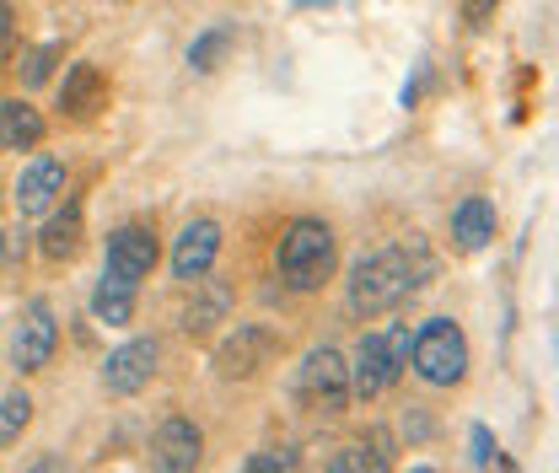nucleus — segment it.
Wrapping results in <instances>:
<instances>
[{
  "label": "nucleus",
  "mask_w": 559,
  "mask_h": 473,
  "mask_svg": "<svg viewBox=\"0 0 559 473\" xmlns=\"http://www.w3.org/2000/svg\"><path fill=\"white\" fill-rule=\"evenodd\" d=\"M226 318H231V285H221V280L200 274V280H194V301L183 307V334L210 339Z\"/></svg>",
  "instance_id": "obj_14"
},
{
  "label": "nucleus",
  "mask_w": 559,
  "mask_h": 473,
  "mask_svg": "<svg viewBox=\"0 0 559 473\" xmlns=\"http://www.w3.org/2000/svg\"><path fill=\"white\" fill-rule=\"evenodd\" d=\"M463 11H468V22H485L489 11H495V0H463Z\"/></svg>",
  "instance_id": "obj_27"
},
{
  "label": "nucleus",
  "mask_w": 559,
  "mask_h": 473,
  "mask_svg": "<svg viewBox=\"0 0 559 473\" xmlns=\"http://www.w3.org/2000/svg\"><path fill=\"white\" fill-rule=\"evenodd\" d=\"M231 44H237V27H231V22H215V27H205V33L189 44V70H194V75H215V70L226 66Z\"/></svg>",
  "instance_id": "obj_19"
},
{
  "label": "nucleus",
  "mask_w": 559,
  "mask_h": 473,
  "mask_svg": "<svg viewBox=\"0 0 559 473\" xmlns=\"http://www.w3.org/2000/svg\"><path fill=\"white\" fill-rule=\"evenodd\" d=\"M404 366H409V323H393L388 334H366L349 360V399L360 404L382 399L388 388H399Z\"/></svg>",
  "instance_id": "obj_4"
},
{
  "label": "nucleus",
  "mask_w": 559,
  "mask_h": 473,
  "mask_svg": "<svg viewBox=\"0 0 559 473\" xmlns=\"http://www.w3.org/2000/svg\"><path fill=\"white\" fill-rule=\"evenodd\" d=\"M81 237H86V210L70 200L66 210H55L49 226L38 232V253H44L49 264H70V259L81 253Z\"/></svg>",
  "instance_id": "obj_16"
},
{
  "label": "nucleus",
  "mask_w": 559,
  "mask_h": 473,
  "mask_svg": "<svg viewBox=\"0 0 559 473\" xmlns=\"http://www.w3.org/2000/svg\"><path fill=\"white\" fill-rule=\"evenodd\" d=\"M404 430H409V441H430V430H436V425H430V419H425V414H409V419H404Z\"/></svg>",
  "instance_id": "obj_25"
},
{
  "label": "nucleus",
  "mask_w": 559,
  "mask_h": 473,
  "mask_svg": "<svg viewBox=\"0 0 559 473\" xmlns=\"http://www.w3.org/2000/svg\"><path fill=\"white\" fill-rule=\"evenodd\" d=\"M468 463H474V469H495V463H500V469H511V458H500V447H495L489 425H474V430H468Z\"/></svg>",
  "instance_id": "obj_22"
},
{
  "label": "nucleus",
  "mask_w": 559,
  "mask_h": 473,
  "mask_svg": "<svg viewBox=\"0 0 559 473\" xmlns=\"http://www.w3.org/2000/svg\"><path fill=\"white\" fill-rule=\"evenodd\" d=\"M495 232H500V215H495V204L485 194H468V200L452 210V243L463 253H485L489 243H495Z\"/></svg>",
  "instance_id": "obj_15"
},
{
  "label": "nucleus",
  "mask_w": 559,
  "mask_h": 473,
  "mask_svg": "<svg viewBox=\"0 0 559 473\" xmlns=\"http://www.w3.org/2000/svg\"><path fill=\"white\" fill-rule=\"evenodd\" d=\"M430 274H436V264H430L419 237L399 243V248H377V253L355 259V270H349V312L355 318H382V312L404 307Z\"/></svg>",
  "instance_id": "obj_1"
},
{
  "label": "nucleus",
  "mask_w": 559,
  "mask_h": 473,
  "mask_svg": "<svg viewBox=\"0 0 559 473\" xmlns=\"http://www.w3.org/2000/svg\"><path fill=\"white\" fill-rule=\"evenodd\" d=\"M27 425H33V399H27V393H5V399H0V436L11 441V436H22Z\"/></svg>",
  "instance_id": "obj_21"
},
{
  "label": "nucleus",
  "mask_w": 559,
  "mask_h": 473,
  "mask_svg": "<svg viewBox=\"0 0 559 473\" xmlns=\"http://www.w3.org/2000/svg\"><path fill=\"white\" fill-rule=\"evenodd\" d=\"M242 469L248 473H290V469H301V458L296 452H253V458H242Z\"/></svg>",
  "instance_id": "obj_24"
},
{
  "label": "nucleus",
  "mask_w": 559,
  "mask_h": 473,
  "mask_svg": "<svg viewBox=\"0 0 559 473\" xmlns=\"http://www.w3.org/2000/svg\"><path fill=\"white\" fill-rule=\"evenodd\" d=\"M215 259H221V221H189L183 232H178V243H173V280H183V285H194L200 274L215 270Z\"/></svg>",
  "instance_id": "obj_12"
},
{
  "label": "nucleus",
  "mask_w": 559,
  "mask_h": 473,
  "mask_svg": "<svg viewBox=\"0 0 559 473\" xmlns=\"http://www.w3.org/2000/svg\"><path fill=\"white\" fill-rule=\"evenodd\" d=\"M296 404L307 414H323V419H334V414L349 409V360L334 344H318V350L301 355V366H296Z\"/></svg>",
  "instance_id": "obj_5"
},
{
  "label": "nucleus",
  "mask_w": 559,
  "mask_h": 473,
  "mask_svg": "<svg viewBox=\"0 0 559 473\" xmlns=\"http://www.w3.org/2000/svg\"><path fill=\"white\" fill-rule=\"evenodd\" d=\"M156 259H162L156 232H151V226H140V221H130V226H119V232L108 237L103 274H114V280H124V285H140V280H151Z\"/></svg>",
  "instance_id": "obj_10"
},
{
  "label": "nucleus",
  "mask_w": 559,
  "mask_h": 473,
  "mask_svg": "<svg viewBox=\"0 0 559 473\" xmlns=\"http://www.w3.org/2000/svg\"><path fill=\"white\" fill-rule=\"evenodd\" d=\"M205 463V430L189 414H167L151 436V469L162 473H189Z\"/></svg>",
  "instance_id": "obj_9"
},
{
  "label": "nucleus",
  "mask_w": 559,
  "mask_h": 473,
  "mask_svg": "<svg viewBox=\"0 0 559 473\" xmlns=\"http://www.w3.org/2000/svg\"><path fill=\"white\" fill-rule=\"evenodd\" d=\"M0 264H5V232H0Z\"/></svg>",
  "instance_id": "obj_29"
},
{
  "label": "nucleus",
  "mask_w": 559,
  "mask_h": 473,
  "mask_svg": "<svg viewBox=\"0 0 559 473\" xmlns=\"http://www.w3.org/2000/svg\"><path fill=\"white\" fill-rule=\"evenodd\" d=\"M11 33H16V5L0 0V44H11Z\"/></svg>",
  "instance_id": "obj_26"
},
{
  "label": "nucleus",
  "mask_w": 559,
  "mask_h": 473,
  "mask_svg": "<svg viewBox=\"0 0 559 473\" xmlns=\"http://www.w3.org/2000/svg\"><path fill=\"white\" fill-rule=\"evenodd\" d=\"M156 360H162V344H156V339H124V344L108 350V360H103V388H108L114 399H135V393L151 388Z\"/></svg>",
  "instance_id": "obj_8"
},
{
  "label": "nucleus",
  "mask_w": 559,
  "mask_h": 473,
  "mask_svg": "<svg viewBox=\"0 0 559 473\" xmlns=\"http://www.w3.org/2000/svg\"><path fill=\"white\" fill-rule=\"evenodd\" d=\"M409 366H415V377L425 388H457L474 366L468 334L452 318H425L409 334Z\"/></svg>",
  "instance_id": "obj_3"
},
{
  "label": "nucleus",
  "mask_w": 559,
  "mask_h": 473,
  "mask_svg": "<svg viewBox=\"0 0 559 473\" xmlns=\"http://www.w3.org/2000/svg\"><path fill=\"white\" fill-rule=\"evenodd\" d=\"M329 5H340V0H296V11H329Z\"/></svg>",
  "instance_id": "obj_28"
},
{
  "label": "nucleus",
  "mask_w": 559,
  "mask_h": 473,
  "mask_svg": "<svg viewBox=\"0 0 559 473\" xmlns=\"http://www.w3.org/2000/svg\"><path fill=\"white\" fill-rule=\"evenodd\" d=\"M44 135H49V119L33 103H22V97L0 103V151H38Z\"/></svg>",
  "instance_id": "obj_17"
},
{
  "label": "nucleus",
  "mask_w": 559,
  "mask_h": 473,
  "mask_svg": "<svg viewBox=\"0 0 559 473\" xmlns=\"http://www.w3.org/2000/svg\"><path fill=\"white\" fill-rule=\"evenodd\" d=\"M60 60H66V49H60V44H38V49H27V55H22V86H44V81H49V75H55V66H60Z\"/></svg>",
  "instance_id": "obj_20"
},
{
  "label": "nucleus",
  "mask_w": 559,
  "mask_h": 473,
  "mask_svg": "<svg viewBox=\"0 0 559 473\" xmlns=\"http://www.w3.org/2000/svg\"><path fill=\"white\" fill-rule=\"evenodd\" d=\"M108 97H114V81L92 60H75L66 70V81H60V114L66 119H97L108 108Z\"/></svg>",
  "instance_id": "obj_13"
},
{
  "label": "nucleus",
  "mask_w": 559,
  "mask_h": 473,
  "mask_svg": "<svg viewBox=\"0 0 559 473\" xmlns=\"http://www.w3.org/2000/svg\"><path fill=\"white\" fill-rule=\"evenodd\" d=\"M275 270H280V280H285L290 291H301V296H307V291H323V285L334 280V270H340V237H334V226L318 221V215L290 221L275 248Z\"/></svg>",
  "instance_id": "obj_2"
},
{
  "label": "nucleus",
  "mask_w": 559,
  "mask_h": 473,
  "mask_svg": "<svg viewBox=\"0 0 559 473\" xmlns=\"http://www.w3.org/2000/svg\"><path fill=\"white\" fill-rule=\"evenodd\" d=\"M66 194V162L60 156H33L22 173H16V215L33 221V215H49Z\"/></svg>",
  "instance_id": "obj_11"
},
{
  "label": "nucleus",
  "mask_w": 559,
  "mask_h": 473,
  "mask_svg": "<svg viewBox=\"0 0 559 473\" xmlns=\"http://www.w3.org/2000/svg\"><path fill=\"white\" fill-rule=\"evenodd\" d=\"M329 469L334 473H366V469H382V458L366 452V447H340V452L329 458Z\"/></svg>",
  "instance_id": "obj_23"
},
{
  "label": "nucleus",
  "mask_w": 559,
  "mask_h": 473,
  "mask_svg": "<svg viewBox=\"0 0 559 473\" xmlns=\"http://www.w3.org/2000/svg\"><path fill=\"white\" fill-rule=\"evenodd\" d=\"M60 350V323H55V307L49 301H27L16 329H11V366L22 377H38Z\"/></svg>",
  "instance_id": "obj_6"
},
{
  "label": "nucleus",
  "mask_w": 559,
  "mask_h": 473,
  "mask_svg": "<svg viewBox=\"0 0 559 473\" xmlns=\"http://www.w3.org/2000/svg\"><path fill=\"white\" fill-rule=\"evenodd\" d=\"M275 355H280V334L270 323H237L215 344V371L221 377H259Z\"/></svg>",
  "instance_id": "obj_7"
},
{
  "label": "nucleus",
  "mask_w": 559,
  "mask_h": 473,
  "mask_svg": "<svg viewBox=\"0 0 559 473\" xmlns=\"http://www.w3.org/2000/svg\"><path fill=\"white\" fill-rule=\"evenodd\" d=\"M92 318L108 323V329H130V323H135V285L103 274V280L92 285Z\"/></svg>",
  "instance_id": "obj_18"
}]
</instances>
